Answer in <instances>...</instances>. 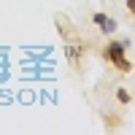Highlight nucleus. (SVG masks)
I'll return each mask as SVG.
<instances>
[{"label": "nucleus", "mask_w": 135, "mask_h": 135, "mask_svg": "<svg viewBox=\"0 0 135 135\" xmlns=\"http://www.w3.org/2000/svg\"><path fill=\"white\" fill-rule=\"evenodd\" d=\"M105 57L114 62L116 68L122 73H127L130 70V60L124 57V46H122V43H108V49H105Z\"/></svg>", "instance_id": "nucleus-1"}, {"label": "nucleus", "mask_w": 135, "mask_h": 135, "mask_svg": "<svg viewBox=\"0 0 135 135\" xmlns=\"http://www.w3.org/2000/svg\"><path fill=\"white\" fill-rule=\"evenodd\" d=\"M95 22H97V25L103 27L105 32H114V30H116V22H114V19H108V16H103V14H97Z\"/></svg>", "instance_id": "nucleus-2"}, {"label": "nucleus", "mask_w": 135, "mask_h": 135, "mask_svg": "<svg viewBox=\"0 0 135 135\" xmlns=\"http://www.w3.org/2000/svg\"><path fill=\"white\" fill-rule=\"evenodd\" d=\"M119 100H122V103H127V100H130V95L124 92V89H119Z\"/></svg>", "instance_id": "nucleus-3"}, {"label": "nucleus", "mask_w": 135, "mask_h": 135, "mask_svg": "<svg viewBox=\"0 0 135 135\" xmlns=\"http://www.w3.org/2000/svg\"><path fill=\"white\" fill-rule=\"evenodd\" d=\"M127 8H130L132 14H135V0H127Z\"/></svg>", "instance_id": "nucleus-4"}]
</instances>
